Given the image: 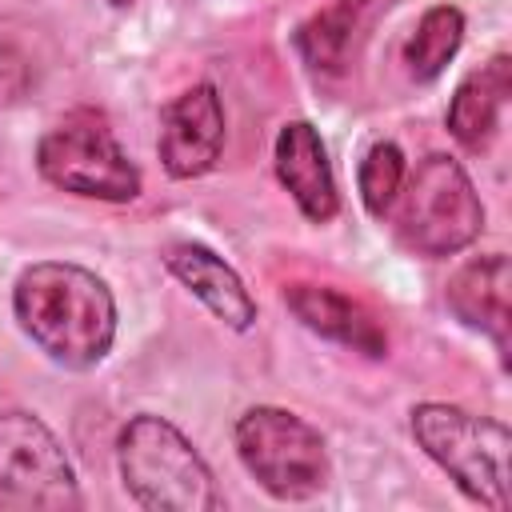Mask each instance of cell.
<instances>
[{
	"mask_svg": "<svg viewBox=\"0 0 512 512\" xmlns=\"http://www.w3.org/2000/svg\"><path fill=\"white\" fill-rule=\"evenodd\" d=\"M24 336L60 368H96L116 340V300L108 284L68 260L28 264L12 288Z\"/></svg>",
	"mask_w": 512,
	"mask_h": 512,
	"instance_id": "obj_1",
	"label": "cell"
},
{
	"mask_svg": "<svg viewBox=\"0 0 512 512\" xmlns=\"http://www.w3.org/2000/svg\"><path fill=\"white\" fill-rule=\"evenodd\" d=\"M108 4H112V8H132L136 0H108Z\"/></svg>",
	"mask_w": 512,
	"mask_h": 512,
	"instance_id": "obj_17",
	"label": "cell"
},
{
	"mask_svg": "<svg viewBox=\"0 0 512 512\" xmlns=\"http://www.w3.org/2000/svg\"><path fill=\"white\" fill-rule=\"evenodd\" d=\"M360 200L372 216H388L392 200L404 184V152L392 140H380L368 148V156L360 160Z\"/></svg>",
	"mask_w": 512,
	"mask_h": 512,
	"instance_id": "obj_16",
	"label": "cell"
},
{
	"mask_svg": "<svg viewBox=\"0 0 512 512\" xmlns=\"http://www.w3.org/2000/svg\"><path fill=\"white\" fill-rule=\"evenodd\" d=\"M36 168L52 188H64L72 196L108 204H128L140 196V168L128 160L112 128L92 112L60 120L40 140Z\"/></svg>",
	"mask_w": 512,
	"mask_h": 512,
	"instance_id": "obj_6",
	"label": "cell"
},
{
	"mask_svg": "<svg viewBox=\"0 0 512 512\" xmlns=\"http://www.w3.org/2000/svg\"><path fill=\"white\" fill-rule=\"evenodd\" d=\"M396 236L408 252L440 260L456 256L484 232V204L460 160L432 152L396 192Z\"/></svg>",
	"mask_w": 512,
	"mask_h": 512,
	"instance_id": "obj_3",
	"label": "cell"
},
{
	"mask_svg": "<svg viewBox=\"0 0 512 512\" xmlns=\"http://www.w3.org/2000/svg\"><path fill=\"white\" fill-rule=\"evenodd\" d=\"M464 40V12L452 4H436L420 16L408 48H404V64L416 80H436L444 72V64L456 56Z\"/></svg>",
	"mask_w": 512,
	"mask_h": 512,
	"instance_id": "obj_15",
	"label": "cell"
},
{
	"mask_svg": "<svg viewBox=\"0 0 512 512\" xmlns=\"http://www.w3.org/2000/svg\"><path fill=\"white\" fill-rule=\"evenodd\" d=\"M508 96H512V60L508 52H496L488 64H480L456 84L452 104H448V132L464 148L480 152L492 140Z\"/></svg>",
	"mask_w": 512,
	"mask_h": 512,
	"instance_id": "obj_13",
	"label": "cell"
},
{
	"mask_svg": "<svg viewBox=\"0 0 512 512\" xmlns=\"http://www.w3.org/2000/svg\"><path fill=\"white\" fill-rule=\"evenodd\" d=\"M392 0H332L316 16H308L296 28V48L312 72H340L352 56V48L364 40L368 24L388 8Z\"/></svg>",
	"mask_w": 512,
	"mask_h": 512,
	"instance_id": "obj_14",
	"label": "cell"
},
{
	"mask_svg": "<svg viewBox=\"0 0 512 512\" xmlns=\"http://www.w3.org/2000/svg\"><path fill=\"white\" fill-rule=\"evenodd\" d=\"M508 284H512L508 256L504 252H492V256L468 260L448 280V292H444V300L456 312V320H464L468 328L492 336V344H496L500 356H508V324H512Z\"/></svg>",
	"mask_w": 512,
	"mask_h": 512,
	"instance_id": "obj_12",
	"label": "cell"
},
{
	"mask_svg": "<svg viewBox=\"0 0 512 512\" xmlns=\"http://www.w3.org/2000/svg\"><path fill=\"white\" fill-rule=\"evenodd\" d=\"M224 148V104L212 84H192L160 116V164L172 180H192L216 168Z\"/></svg>",
	"mask_w": 512,
	"mask_h": 512,
	"instance_id": "obj_8",
	"label": "cell"
},
{
	"mask_svg": "<svg viewBox=\"0 0 512 512\" xmlns=\"http://www.w3.org/2000/svg\"><path fill=\"white\" fill-rule=\"evenodd\" d=\"M164 264L228 328L248 332L256 324V300H252V292L244 288V280L236 276V268L224 264L212 248L192 244V240H180V244H168L164 248Z\"/></svg>",
	"mask_w": 512,
	"mask_h": 512,
	"instance_id": "obj_10",
	"label": "cell"
},
{
	"mask_svg": "<svg viewBox=\"0 0 512 512\" xmlns=\"http://www.w3.org/2000/svg\"><path fill=\"white\" fill-rule=\"evenodd\" d=\"M0 492L36 508H72L76 472L56 432L20 408L0 412Z\"/></svg>",
	"mask_w": 512,
	"mask_h": 512,
	"instance_id": "obj_7",
	"label": "cell"
},
{
	"mask_svg": "<svg viewBox=\"0 0 512 512\" xmlns=\"http://www.w3.org/2000/svg\"><path fill=\"white\" fill-rule=\"evenodd\" d=\"M272 160H276V180L288 188L296 208L312 224H328L340 208V196H336V180H332V164L320 132L308 120H288L276 132Z\"/></svg>",
	"mask_w": 512,
	"mask_h": 512,
	"instance_id": "obj_9",
	"label": "cell"
},
{
	"mask_svg": "<svg viewBox=\"0 0 512 512\" xmlns=\"http://www.w3.org/2000/svg\"><path fill=\"white\" fill-rule=\"evenodd\" d=\"M236 456L276 500H308L328 488L324 436L288 408L256 404L236 420Z\"/></svg>",
	"mask_w": 512,
	"mask_h": 512,
	"instance_id": "obj_5",
	"label": "cell"
},
{
	"mask_svg": "<svg viewBox=\"0 0 512 512\" xmlns=\"http://www.w3.org/2000/svg\"><path fill=\"white\" fill-rule=\"evenodd\" d=\"M284 304L304 328H312L324 340L348 344L364 356H384L388 352V336L376 324V316L360 300H352V296H344L328 284H288Z\"/></svg>",
	"mask_w": 512,
	"mask_h": 512,
	"instance_id": "obj_11",
	"label": "cell"
},
{
	"mask_svg": "<svg viewBox=\"0 0 512 512\" xmlns=\"http://www.w3.org/2000/svg\"><path fill=\"white\" fill-rule=\"evenodd\" d=\"M416 444L456 480V488L492 508L508 512V448L512 436L500 420L476 416L456 404H416L412 408Z\"/></svg>",
	"mask_w": 512,
	"mask_h": 512,
	"instance_id": "obj_4",
	"label": "cell"
},
{
	"mask_svg": "<svg viewBox=\"0 0 512 512\" xmlns=\"http://www.w3.org/2000/svg\"><path fill=\"white\" fill-rule=\"evenodd\" d=\"M116 464L128 496L152 512H216V476L192 440L164 416L140 412L120 428Z\"/></svg>",
	"mask_w": 512,
	"mask_h": 512,
	"instance_id": "obj_2",
	"label": "cell"
}]
</instances>
